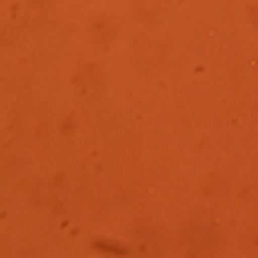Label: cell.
Masks as SVG:
<instances>
[{"mask_svg":"<svg viewBox=\"0 0 258 258\" xmlns=\"http://www.w3.org/2000/svg\"><path fill=\"white\" fill-rule=\"evenodd\" d=\"M184 242H187V248H194V252H207V248H216L220 232H216L213 220L197 216V220H190L187 226H184Z\"/></svg>","mask_w":258,"mask_h":258,"instance_id":"obj_1","label":"cell"},{"mask_svg":"<svg viewBox=\"0 0 258 258\" xmlns=\"http://www.w3.org/2000/svg\"><path fill=\"white\" fill-rule=\"evenodd\" d=\"M75 87L84 94H97L107 87V71L100 68V64H84V68L75 75Z\"/></svg>","mask_w":258,"mask_h":258,"instance_id":"obj_2","label":"cell"},{"mask_svg":"<svg viewBox=\"0 0 258 258\" xmlns=\"http://www.w3.org/2000/svg\"><path fill=\"white\" fill-rule=\"evenodd\" d=\"M248 20H252V26L258 29V0H255L252 7H248Z\"/></svg>","mask_w":258,"mask_h":258,"instance_id":"obj_3","label":"cell"}]
</instances>
